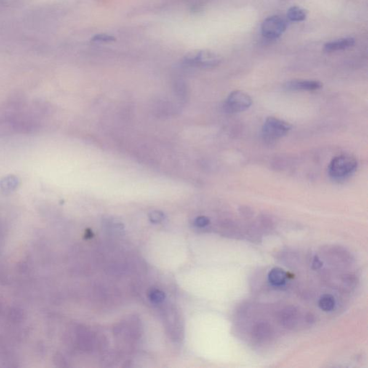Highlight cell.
Returning <instances> with one entry per match:
<instances>
[{
	"label": "cell",
	"instance_id": "6da1fadb",
	"mask_svg": "<svg viewBox=\"0 0 368 368\" xmlns=\"http://www.w3.org/2000/svg\"><path fill=\"white\" fill-rule=\"evenodd\" d=\"M358 166V161L350 155L334 157L328 168L329 177L337 182L345 180L355 174Z\"/></svg>",
	"mask_w": 368,
	"mask_h": 368
},
{
	"label": "cell",
	"instance_id": "7a4b0ae2",
	"mask_svg": "<svg viewBox=\"0 0 368 368\" xmlns=\"http://www.w3.org/2000/svg\"><path fill=\"white\" fill-rule=\"evenodd\" d=\"M291 128L292 127L289 123L278 118L270 117L265 120L262 126V137L266 141H276L287 135Z\"/></svg>",
	"mask_w": 368,
	"mask_h": 368
},
{
	"label": "cell",
	"instance_id": "3957f363",
	"mask_svg": "<svg viewBox=\"0 0 368 368\" xmlns=\"http://www.w3.org/2000/svg\"><path fill=\"white\" fill-rule=\"evenodd\" d=\"M287 21L281 16H270L262 22V36L268 40L277 39L282 36L287 29Z\"/></svg>",
	"mask_w": 368,
	"mask_h": 368
},
{
	"label": "cell",
	"instance_id": "277c9868",
	"mask_svg": "<svg viewBox=\"0 0 368 368\" xmlns=\"http://www.w3.org/2000/svg\"><path fill=\"white\" fill-rule=\"evenodd\" d=\"M252 104V99L247 94L237 90L230 93L225 101L224 108L228 113H243L247 110Z\"/></svg>",
	"mask_w": 368,
	"mask_h": 368
},
{
	"label": "cell",
	"instance_id": "5b68a950",
	"mask_svg": "<svg viewBox=\"0 0 368 368\" xmlns=\"http://www.w3.org/2000/svg\"><path fill=\"white\" fill-rule=\"evenodd\" d=\"M220 62V57L217 54L207 51L190 54L185 59V63L188 65L201 68H213L218 65Z\"/></svg>",
	"mask_w": 368,
	"mask_h": 368
},
{
	"label": "cell",
	"instance_id": "8992f818",
	"mask_svg": "<svg viewBox=\"0 0 368 368\" xmlns=\"http://www.w3.org/2000/svg\"><path fill=\"white\" fill-rule=\"evenodd\" d=\"M320 81L313 80H292L285 84L284 88L288 91L294 92H313L322 88Z\"/></svg>",
	"mask_w": 368,
	"mask_h": 368
},
{
	"label": "cell",
	"instance_id": "52a82bcc",
	"mask_svg": "<svg viewBox=\"0 0 368 368\" xmlns=\"http://www.w3.org/2000/svg\"><path fill=\"white\" fill-rule=\"evenodd\" d=\"M299 310L294 307H289L285 308L281 311L279 314L280 322L285 327L291 328L295 327L299 321Z\"/></svg>",
	"mask_w": 368,
	"mask_h": 368
},
{
	"label": "cell",
	"instance_id": "ba28073f",
	"mask_svg": "<svg viewBox=\"0 0 368 368\" xmlns=\"http://www.w3.org/2000/svg\"><path fill=\"white\" fill-rule=\"evenodd\" d=\"M355 43V40L353 38H345L335 40L331 42L326 43L324 46V51L326 52H335V51H343L353 47Z\"/></svg>",
	"mask_w": 368,
	"mask_h": 368
},
{
	"label": "cell",
	"instance_id": "9c48e42d",
	"mask_svg": "<svg viewBox=\"0 0 368 368\" xmlns=\"http://www.w3.org/2000/svg\"><path fill=\"white\" fill-rule=\"evenodd\" d=\"M273 334L271 326L266 322H260L252 329V336L256 340L264 342L269 340Z\"/></svg>",
	"mask_w": 368,
	"mask_h": 368
},
{
	"label": "cell",
	"instance_id": "30bf717a",
	"mask_svg": "<svg viewBox=\"0 0 368 368\" xmlns=\"http://www.w3.org/2000/svg\"><path fill=\"white\" fill-rule=\"evenodd\" d=\"M287 273L280 268H273L268 273V281L273 286H281L286 283Z\"/></svg>",
	"mask_w": 368,
	"mask_h": 368
},
{
	"label": "cell",
	"instance_id": "8fae6325",
	"mask_svg": "<svg viewBox=\"0 0 368 368\" xmlns=\"http://www.w3.org/2000/svg\"><path fill=\"white\" fill-rule=\"evenodd\" d=\"M307 17V11L297 6L289 8L287 12V18L291 22H302L306 20Z\"/></svg>",
	"mask_w": 368,
	"mask_h": 368
},
{
	"label": "cell",
	"instance_id": "7c38bea8",
	"mask_svg": "<svg viewBox=\"0 0 368 368\" xmlns=\"http://www.w3.org/2000/svg\"><path fill=\"white\" fill-rule=\"evenodd\" d=\"M19 180L14 176H9L4 178L0 182V187L4 192H11L18 186Z\"/></svg>",
	"mask_w": 368,
	"mask_h": 368
},
{
	"label": "cell",
	"instance_id": "4fadbf2b",
	"mask_svg": "<svg viewBox=\"0 0 368 368\" xmlns=\"http://www.w3.org/2000/svg\"><path fill=\"white\" fill-rule=\"evenodd\" d=\"M319 307L322 311H331L335 307V300L330 294H325L320 298Z\"/></svg>",
	"mask_w": 368,
	"mask_h": 368
},
{
	"label": "cell",
	"instance_id": "5bb4252c",
	"mask_svg": "<svg viewBox=\"0 0 368 368\" xmlns=\"http://www.w3.org/2000/svg\"><path fill=\"white\" fill-rule=\"evenodd\" d=\"M148 298L152 303L155 305H160L162 304L166 299V295L162 291L159 289H151L148 292Z\"/></svg>",
	"mask_w": 368,
	"mask_h": 368
},
{
	"label": "cell",
	"instance_id": "9a60e30c",
	"mask_svg": "<svg viewBox=\"0 0 368 368\" xmlns=\"http://www.w3.org/2000/svg\"><path fill=\"white\" fill-rule=\"evenodd\" d=\"M115 38L113 36L106 34H99L94 36L92 38L93 42L96 43H109L113 42L115 41Z\"/></svg>",
	"mask_w": 368,
	"mask_h": 368
},
{
	"label": "cell",
	"instance_id": "2e32d148",
	"mask_svg": "<svg viewBox=\"0 0 368 368\" xmlns=\"http://www.w3.org/2000/svg\"><path fill=\"white\" fill-rule=\"evenodd\" d=\"M149 218L153 223H160L164 220V214H163V212H159V211H154V212L150 213Z\"/></svg>",
	"mask_w": 368,
	"mask_h": 368
},
{
	"label": "cell",
	"instance_id": "e0dca14e",
	"mask_svg": "<svg viewBox=\"0 0 368 368\" xmlns=\"http://www.w3.org/2000/svg\"><path fill=\"white\" fill-rule=\"evenodd\" d=\"M209 223H210L209 219L204 217V216H200L194 221V225L197 227H200V228L208 226Z\"/></svg>",
	"mask_w": 368,
	"mask_h": 368
},
{
	"label": "cell",
	"instance_id": "ac0fdd59",
	"mask_svg": "<svg viewBox=\"0 0 368 368\" xmlns=\"http://www.w3.org/2000/svg\"><path fill=\"white\" fill-rule=\"evenodd\" d=\"M321 266V262L320 261L319 259L317 258V257H316V258L314 259V260H313V268H315V269H318V268H320V267Z\"/></svg>",
	"mask_w": 368,
	"mask_h": 368
}]
</instances>
